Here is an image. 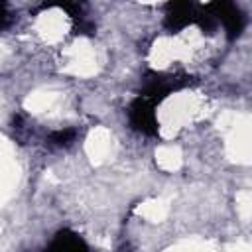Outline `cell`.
Listing matches in <instances>:
<instances>
[{"label":"cell","instance_id":"1","mask_svg":"<svg viewBox=\"0 0 252 252\" xmlns=\"http://www.w3.org/2000/svg\"><path fill=\"white\" fill-rule=\"evenodd\" d=\"M128 116H130V124L144 132V134H156L158 132V122H156V114H154V100L146 98V96H138L136 100H132L130 108H128Z\"/></svg>","mask_w":252,"mask_h":252},{"label":"cell","instance_id":"2","mask_svg":"<svg viewBox=\"0 0 252 252\" xmlns=\"http://www.w3.org/2000/svg\"><path fill=\"white\" fill-rule=\"evenodd\" d=\"M209 10H213V16L219 22H222L224 30L228 32V37L240 35L242 28H244V16L234 4H230V2H215V4H209Z\"/></svg>","mask_w":252,"mask_h":252},{"label":"cell","instance_id":"3","mask_svg":"<svg viewBox=\"0 0 252 252\" xmlns=\"http://www.w3.org/2000/svg\"><path fill=\"white\" fill-rule=\"evenodd\" d=\"M45 252H91L83 238H79L71 230H61L55 234L53 242Z\"/></svg>","mask_w":252,"mask_h":252},{"label":"cell","instance_id":"4","mask_svg":"<svg viewBox=\"0 0 252 252\" xmlns=\"http://www.w3.org/2000/svg\"><path fill=\"white\" fill-rule=\"evenodd\" d=\"M73 138H75V130H73V128L55 130V132L49 136V140H51L53 144H57V146H65V144H69Z\"/></svg>","mask_w":252,"mask_h":252},{"label":"cell","instance_id":"5","mask_svg":"<svg viewBox=\"0 0 252 252\" xmlns=\"http://www.w3.org/2000/svg\"><path fill=\"white\" fill-rule=\"evenodd\" d=\"M8 20H10L8 10H6V6H4V4H0V30L8 26Z\"/></svg>","mask_w":252,"mask_h":252}]
</instances>
